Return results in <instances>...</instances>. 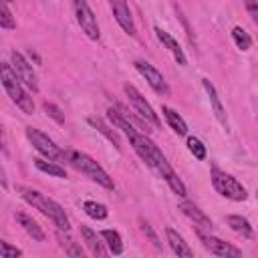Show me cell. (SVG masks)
Masks as SVG:
<instances>
[{"label": "cell", "instance_id": "obj_1", "mask_svg": "<svg viewBox=\"0 0 258 258\" xmlns=\"http://www.w3.org/2000/svg\"><path fill=\"white\" fill-rule=\"evenodd\" d=\"M0 75H2V87L4 91L8 93V97L12 99V103L26 115H32L34 113V103H32V97H28V93L22 89V81L18 79L16 71L12 69L10 62H2V69H0Z\"/></svg>", "mask_w": 258, "mask_h": 258}, {"label": "cell", "instance_id": "obj_2", "mask_svg": "<svg viewBox=\"0 0 258 258\" xmlns=\"http://www.w3.org/2000/svg\"><path fill=\"white\" fill-rule=\"evenodd\" d=\"M22 198H24L32 208H36V210L42 212L46 218H50L52 224H54L58 230L69 232V228H71V226H69V218H67L64 210H62L54 200L42 196V194L36 191V189H26V187H22Z\"/></svg>", "mask_w": 258, "mask_h": 258}, {"label": "cell", "instance_id": "obj_3", "mask_svg": "<svg viewBox=\"0 0 258 258\" xmlns=\"http://www.w3.org/2000/svg\"><path fill=\"white\" fill-rule=\"evenodd\" d=\"M69 161L73 163L75 169H79L81 173H85L87 177H91V179L97 181L99 185H103V187H107V189H113V187H115L111 175H109L91 155H87V153H83V151H71V153H69Z\"/></svg>", "mask_w": 258, "mask_h": 258}, {"label": "cell", "instance_id": "obj_4", "mask_svg": "<svg viewBox=\"0 0 258 258\" xmlns=\"http://www.w3.org/2000/svg\"><path fill=\"white\" fill-rule=\"evenodd\" d=\"M212 185H214V189L220 194V196H224V198H228V200H232V202H244L246 198H248V194H246V187L236 179V177H232L230 173H226V171H222L220 167H212Z\"/></svg>", "mask_w": 258, "mask_h": 258}, {"label": "cell", "instance_id": "obj_5", "mask_svg": "<svg viewBox=\"0 0 258 258\" xmlns=\"http://www.w3.org/2000/svg\"><path fill=\"white\" fill-rule=\"evenodd\" d=\"M26 137H28V141L34 145V149H36L38 153H42L46 159L60 161V159L67 157V153H64L48 135H44L42 131H38V129H34V127H26Z\"/></svg>", "mask_w": 258, "mask_h": 258}, {"label": "cell", "instance_id": "obj_6", "mask_svg": "<svg viewBox=\"0 0 258 258\" xmlns=\"http://www.w3.org/2000/svg\"><path fill=\"white\" fill-rule=\"evenodd\" d=\"M73 8H75V16H77V22L79 26L83 28V32L91 38V40H97L101 36L99 32V22H97V16L93 14L91 6L87 4V0H73Z\"/></svg>", "mask_w": 258, "mask_h": 258}, {"label": "cell", "instance_id": "obj_7", "mask_svg": "<svg viewBox=\"0 0 258 258\" xmlns=\"http://www.w3.org/2000/svg\"><path fill=\"white\" fill-rule=\"evenodd\" d=\"M125 95L129 99V103L133 105L135 113L145 121V123H151V125H159V117L155 115V111L151 109V105L145 101V97L133 87V85H125Z\"/></svg>", "mask_w": 258, "mask_h": 258}, {"label": "cell", "instance_id": "obj_8", "mask_svg": "<svg viewBox=\"0 0 258 258\" xmlns=\"http://www.w3.org/2000/svg\"><path fill=\"white\" fill-rule=\"evenodd\" d=\"M10 64H12V69L16 71L18 79H20L32 93H36V91H38V81H36V75H34V71H32V64H30L18 50H12V52H10Z\"/></svg>", "mask_w": 258, "mask_h": 258}, {"label": "cell", "instance_id": "obj_9", "mask_svg": "<svg viewBox=\"0 0 258 258\" xmlns=\"http://www.w3.org/2000/svg\"><path fill=\"white\" fill-rule=\"evenodd\" d=\"M135 69L139 71V75L147 81V85H149L157 95H167V93H169V87H167L165 79L161 77V73H159L153 64H149V62H145V60H135Z\"/></svg>", "mask_w": 258, "mask_h": 258}, {"label": "cell", "instance_id": "obj_10", "mask_svg": "<svg viewBox=\"0 0 258 258\" xmlns=\"http://www.w3.org/2000/svg\"><path fill=\"white\" fill-rule=\"evenodd\" d=\"M198 236L202 238V242H204V246L212 252V254H216V256H226V258H238V256H242V250H238L236 246H232V244H228V242H224V240H220V238H216V236H204L202 232H198Z\"/></svg>", "mask_w": 258, "mask_h": 258}, {"label": "cell", "instance_id": "obj_11", "mask_svg": "<svg viewBox=\"0 0 258 258\" xmlns=\"http://www.w3.org/2000/svg\"><path fill=\"white\" fill-rule=\"evenodd\" d=\"M109 4H111V10H113V16H115L117 24L127 34H135V24H133V16H131L127 0H109Z\"/></svg>", "mask_w": 258, "mask_h": 258}, {"label": "cell", "instance_id": "obj_12", "mask_svg": "<svg viewBox=\"0 0 258 258\" xmlns=\"http://www.w3.org/2000/svg\"><path fill=\"white\" fill-rule=\"evenodd\" d=\"M155 36H157V40L171 52V56L177 60V64H187V58H185V54H183V48L177 44V40H175L169 32L161 30L159 26H155Z\"/></svg>", "mask_w": 258, "mask_h": 258}, {"label": "cell", "instance_id": "obj_13", "mask_svg": "<svg viewBox=\"0 0 258 258\" xmlns=\"http://www.w3.org/2000/svg\"><path fill=\"white\" fill-rule=\"evenodd\" d=\"M202 85H204V89H206V93H208V97H210V105H212V111H214L216 119L228 129V127H230V123H228V115H226L224 105L220 103V97H218V93H216V87L210 83V79H202Z\"/></svg>", "mask_w": 258, "mask_h": 258}, {"label": "cell", "instance_id": "obj_14", "mask_svg": "<svg viewBox=\"0 0 258 258\" xmlns=\"http://www.w3.org/2000/svg\"><path fill=\"white\" fill-rule=\"evenodd\" d=\"M107 117H109V121L113 123V127H115V129H121V131H123V133L129 137V141H131V139H133V137L139 133V131H137V129L131 125L129 117H127L125 113H121V109H113V107H111V109L107 111Z\"/></svg>", "mask_w": 258, "mask_h": 258}, {"label": "cell", "instance_id": "obj_15", "mask_svg": "<svg viewBox=\"0 0 258 258\" xmlns=\"http://www.w3.org/2000/svg\"><path fill=\"white\" fill-rule=\"evenodd\" d=\"M179 210H181L189 220H194V224H198L200 228H206V230L212 228V220H210L194 202H187V200L181 202V204H179Z\"/></svg>", "mask_w": 258, "mask_h": 258}, {"label": "cell", "instance_id": "obj_16", "mask_svg": "<svg viewBox=\"0 0 258 258\" xmlns=\"http://www.w3.org/2000/svg\"><path fill=\"white\" fill-rule=\"evenodd\" d=\"M16 222L24 228V232H26L32 240H36V242H42V240H44V232H42V228H40L28 214H24V212H16Z\"/></svg>", "mask_w": 258, "mask_h": 258}, {"label": "cell", "instance_id": "obj_17", "mask_svg": "<svg viewBox=\"0 0 258 258\" xmlns=\"http://www.w3.org/2000/svg\"><path fill=\"white\" fill-rule=\"evenodd\" d=\"M165 236H167V242H169V248L177 254V256H194V250L183 242V238L173 230V228H167L165 230Z\"/></svg>", "mask_w": 258, "mask_h": 258}, {"label": "cell", "instance_id": "obj_18", "mask_svg": "<svg viewBox=\"0 0 258 258\" xmlns=\"http://www.w3.org/2000/svg\"><path fill=\"white\" fill-rule=\"evenodd\" d=\"M161 113H163L165 121L169 123V127H171L177 135H185V133H187V125H185V121L181 119V115H179L177 111H173L171 107L163 105V107H161Z\"/></svg>", "mask_w": 258, "mask_h": 258}, {"label": "cell", "instance_id": "obj_19", "mask_svg": "<svg viewBox=\"0 0 258 258\" xmlns=\"http://www.w3.org/2000/svg\"><path fill=\"white\" fill-rule=\"evenodd\" d=\"M81 234H83V240H85V244H87V248L91 250L93 256H107V250L103 248V244L99 242L97 234L89 226H81Z\"/></svg>", "mask_w": 258, "mask_h": 258}, {"label": "cell", "instance_id": "obj_20", "mask_svg": "<svg viewBox=\"0 0 258 258\" xmlns=\"http://www.w3.org/2000/svg\"><path fill=\"white\" fill-rule=\"evenodd\" d=\"M89 123L101 133V135H105L113 145H115V149H121V139H119V135H117V131L115 129H111L103 119H99V117H89Z\"/></svg>", "mask_w": 258, "mask_h": 258}, {"label": "cell", "instance_id": "obj_21", "mask_svg": "<svg viewBox=\"0 0 258 258\" xmlns=\"http://www.w3.org/2000/svg\"><path fill=\"white\" fill-rule=\"evenodd\" d=\"M32 161H34V167H36L38 171H42V173H48V175H54V177H60V179H64V177H67L64 167H60V165L52 163V159L48 161V159L36 157V159H32Z\"/></svg>", "mask_w": 258, "mask_h": 258}, {"label": "cell", "instance_id": "obj_22", "mask_svg": "<svg viewBox=\"0 0 258 258\" xmlns=\"http://www.w3.org/2000/svg\"><path fill=\"white\" fill-rule=\"evenodd\" d=\"M226 222H228V226H230L234 232L242 234L244 238H252V226H250V222H248L246 218L232 214V216H228V218H226Z\"/></svg>", "mask_w": 258, "mask_h": 258}, {"label": "cell", "instance_id": "obj_23", "mask_svg": "<svg viewBox=\"0 0 258 258\" xmlns=\"http://www.w3.org/2000/svg\"><path fill=\"white\" fill-rule=\"evenodd\" d=\"M101 238L105 240V244L109 246V252L111 254H121L123 252V242H121V236L117 230H103L101 232Z\"/></svg>", "mask_w": 258, "mask_h": 258}, {"label": "cell", "instance_id": "obj_24", "mask_svg": "<svg viewBox=\"0 0 258 258\" xmlns=\"http://www.w3.org/2000/svg\"><path fill=\"white\" fill-rule=\"evenodd\" d=\"M83 210H85V214L89 216V218H93V220H105L107 218V206H103V204H99V202H85L83 204Z\"/></svg>", "mask_w": 258, "mask_h": 258}, {"label": "cell", "instance_id": "obj_25", "mask_svg": "<svg viewBox=\"0 0 258 258\" xmlns=\"http://www.w3.org/2000/svg\"><path fill=\"white\" fill-rule=\"evenodd\" d=\"M232 38H234V42H236V46L240 50H248L252 46V38H250V34L242 26H234L232 28Z\"/></svg>", "mask_w": 258, "mask_h": 258}, {"label": "cell", "instance_id": "obj_26", "mask_svg": "<svg viewBox=\"0 0 258 258\" xmlns=\"http://www.w3.org/2000/svg\"><path fill=\"white\" fill-rule=\"evenodd\" d=\"M0 26H2L4 30L16 28V20L12 18V12H10V8H8V2H4V0H2V4H0Z\"/></svg>", "mask_w": 258, "mask_h": 258}, {"label": "cell", "instance_id": "obj_27", "mask_svg": "<svg viewBox=\"0 0 258 258\" xmlns=\"http://www.w3.org/2000/svg\"><path fill=\"white\" fill-rule=\"evenodd\" d=\"M163 179L167 181V185L171 187V191H173V194H177L179 198H183V196H185V185H183V181L177 177V173H175V171L167 173Z\"/></svg>", "mask_w": 258, "mask_h": 258}, {"label": "cell", "instance_id": "obj_28", "mask_svg": "<svg viewBox=\"0 0 258 258\" xmlns=\"http://www.w3.org/2000/svg\"><path fill=\"white\" fill-rule=\"evenodd\" d=\"M187 149L194 153L196 159H206V145L198 137H187Z\"/></svg>", "mask_w": 258, "mask_h": 258}, {"label": "cell", "instance_id": "obj_29", "mask_svg": "<svg viewBox=\"0 0 258 258\" xmlns=\"http://www.w3.org/2000/svg\"><path fill=\"white\" fill-rule=\"evenodd\" d=\"M42 109H44V111H46V115H48L50 119H54L56 123H60V125L64 123V115H62V111H60V109H58L54 103L44 101V103H42Z\"/></svg>", "mask_w": 258, "mask_h": 258}, {"label": "cell", "instance_id": "obj_30", "mask_svg": "<svg viewBox=\"0 0 258 258\" xmlns=\"http://www.w3.org/2000/svg\"><path fill=\"white\" fill-rule=\"evenodd\" d=\"M10 256H22V250L20 248H16V246H10L8 242H0V258H10Z\"/></svg>", "mask_w": 258, "mask_h": 258}, {"label": "cell", "instance_id": "obj_31", "mask_svg": "<svg viewBox=\"0 0 258 258\" xmlns=\"http://www.w3.org/2000/svg\"><path fill=\"white\" fill-rule=\"evenodd\" d=\"M141 230L145 232V236L149 238V242L153 244V248H155V250H159V248H161V242H159V238H157V234L153 232V228H151V226H149L147 222H141Z\"/></svg>", "mask_w": 258, "mask_h": 258}, {"label": "cell", "instance_id": "obj_32", "mask_svg": "<svg viewBox=\"0 0 258 258\" xmlns=\"http://www.w3.org/2000/svg\"><path fill=\"white\" fill-rule=\"evenodd\" d=\"M244 4H246V10H248L252 22L258 26V0H244Z\"/></svg>", "mask_w": 258, "mask_h": 258}, {"label": "cell", "instance_id": "obj_33", "mask_svg": "<svg viewBox=\"0 0 258 258\" xmlns=\"http://www.w3.org/2000/svg\"><path fill=\"white\" fill-rule=\"evenodd\" d=\"M67 254H69V256H81V258H83V254H85V252H83V248H81V246L73 244V246L67 250Z\"/></svg>", "mask_w": 258, "mask_h": 258}]
</instances>
